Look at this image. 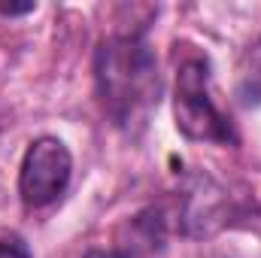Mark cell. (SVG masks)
<instances>
[{
	"label": "cell",
	"instance_id": "obj_1",
	"mask_svg": "<svg viewBox=\"0 0 261 258\" xmlns=\"http://www.w3.org/2000/svg\"><path fill=\"white\" fill-rule=\"evenodd\" d=\"M94 82L107 119L137 137L161 100V73L152 43L137 31L103 40L94 55Z\"/></svg>",
	"mask_w": 261,
	"mask_h": 258
},
{
	"label": "cell",
	"instance_id": "obj_2",
	"mask_svg": "<svg viewBox=\"0 0 261 258\" xmlns=\"http://www.w3.org/2000/svg\"><path fill=\"white\" fill-rule=\"evenodd\" d=\"M173 119L176 131L186 140L195 143H237V134L231 119L219 110L213 88H210V61L189 58L176 70V88H173Z\"/></svg>",
	"mask_w": 261,
	"mask_h": 258
},
{
	"label": "cell",
	"instance_id": "obj_3",
	"mask_svg": "<svg viewBox=\"0 0 261 258\" xmlns=\"http://www.w3.org/2000/svg\"><path fill=\"white\" fill-rule=\"evenodd\" d=\"M73 179V155L64 140L58 137H37L18 167V194L28 207L40 210L55 203L67 192Z\"/></svg>",
	"mask_w": 261,
	"mask_h": 258
},
{
	"label": "cell",
	"instance_id": "obj_4",
	"mask_svg": "<svg viewBox=\"0 0 261 258\" xmlns=\"http://www.w3.org/2000/svg\"><path fill=\"white\" fill-rule=\"evenodd\" d=\"M0 258H34V255L18 237H6V240H0Z\"/></svg>",
	"mask_w": 261,
	"mask_h": 258
},
{
	"label": "cell",
	"instance_id": "obj_5",
	"mask_svg": "<svg viewBox=\"0 0 261 258\" xmlns=\"http://www.w3.org/2000/svg\"><path fill=\"white\" fill-rule=\"evenodd\" d=\"M82 258H143L140 252H130V249H91Z\"/></svg>",
	"mask_w": 261,
	"mask_h": 258
},
{
	"label": "cell",
	"instance_id": "obj_6",
	"mask_svg": "<svg viewBox=\"0 0 261 258\" xmlns=\"http://www.w3.org/2000/svg\"><path fill=\"white\" fill-rule=\"evenodd\" d=\"M34 9H37L34 3H21V6L9 3V6H0V15H21V12H34Z\"/></svg>",
	"mask_w": 261,
	"mask_h": 258
}]
</instances>
